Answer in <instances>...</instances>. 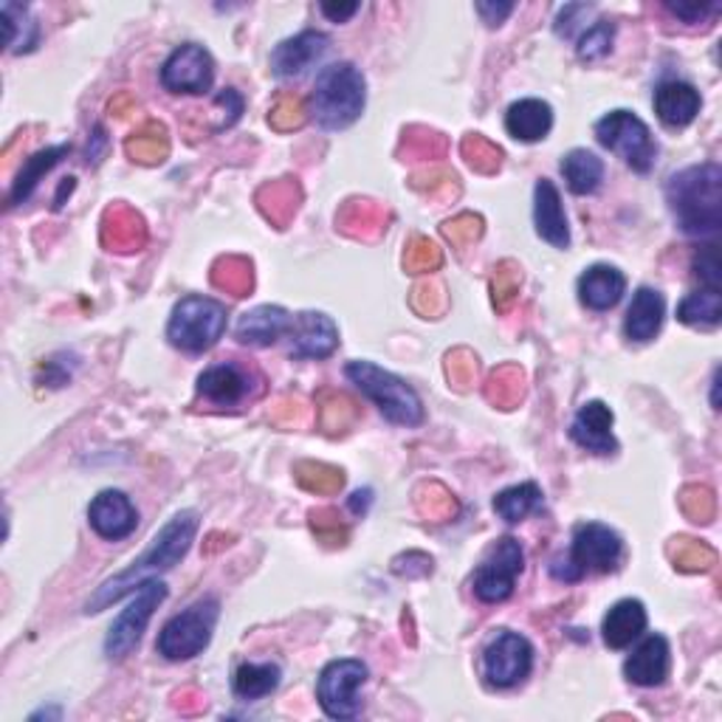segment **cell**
I'll return each instance as SVG.
<instances>
[{
    "mask_svg": "<svg viewBox=\"0 0 722 722\" xmlns=\"http://www.w3.org/2000/svg\"><path fill=\"white\" fill-rule=\"evenodd\" d=\"M562 176L576 196H593L604 181V161L590 150H571L562 158Z\"/></svg>",
    "mask_w": 722,
    "mask_h": 722,
    "instance_id": "f546056e",
    "label": "cell"
},
{
    "mask_svg": "<svg viewBox=\"0 0 722 722\" xmlns=\"http://www.w3.org/2000/svg\"><path fill=\"white\" fill-rule=\"evenodd\" d=\"M534 223L536 234L545 243L556 245V249H567L571 245V227H567V214L562 207V196L556 184L542 178L534 189Z\"/></svg>",
    "mask_w": 722,
    "mask_h": 722,
    "instance_id": "ac0fdd59",
    "label": "cell"
},
{
    "mask_svg": "<svg viewBox=\"0 0 722 722\" xmlns=\"http://www.w3.org/2000/svg\"><path fill=\"white\" fill-rule=\"evenodd\" d=\"M678 320L691 327H714L722 322V296L720 291L703 289L686 296L678 305Z\"/></svg>",
    "mask_w": 722,
    "mask_h": 722,
    "instance_id": "8d00e7d4",
    "label": "cell"
},
{
    "mask_svg": "<svg viewBox=\"0 0 722 722\" xmlns=\"http://www.w3.org/2000/svg\"><path fill=\"white\" fill-rule=\"evenodd\" d=\"M421 562H432V559H429L427 553L409 551V553H404V556H398V559L393 562V571H396L398 576H407V578H412V576H427V573H423L421 567H415V565H421Z\"/></svg>",
    "mask_w": 722,
    "mask_h": 722,
    "instance_id": "91938a15",
    "label": "cell"
},
{
    "mask_svg": "<svg viewBox=\"0 0 722 722\" xmlns=\"http://www.w3.org/2000/svg\"><path fill=\"white\" fill-rule=\"evenodd\" d=\"M613 40H616V25L609 23V20H598L587 29L582 38H578V57L585 60V63H596V60L607 57L609 49H613Z\"/></svg>",
    "mask_w": 722,
    "mask_h": 722,
    "instance_id": "f907efd6",
    "label": "cell"
},
{
    "mask_svg": "<svg viewBox=\"0 0 722 722\" xmlns=\"http://www.w3.org/2000/svg\"><path fill=\"white\" fill-rule=\"evenodd\" d=\"M367 503H370V491H356V494H353V500H350V509L358 514V511L367 509Z\"/></svg>",
    "mask_w": 722,
    "mask_h": 722,
    "instance_id": "be15d7a7",
    "label": "cell"
},
{
    "mask_svg": "<svg viewBox=\"0 0 722 722\" xmlns=\"http://www.w3.org/2000/svg\"><path fill=\"white\" fill-rule=\"evenodd\" d=\"M571 438L593 454H616L618 443L613 438V409L604 401H587L571 423Z\"/></svg>",
    "mask_w": 722,
    "mask_h": 722,
    "instance_id": "e0dca14e",
    "label": "cell"
},
{
    "mask_svg": "<svg viewBox=\"0 0 722 722\" xmlns=\"http://www.w3.org/2000/svg\"><path fill=\"white\" fill-rule=\"evenodd\" d=\"M367 680V666L362 660H333L322 669L320 683H316V698L322 711L333 720H353L362 711L358 689Z\"/></svg>",
    "mask_w": 722,
    "mask_h": 722,
    "instance_id": "30bf717a",
    "label": "cell"
},
{
    "mask_svg": "<svg viewBox=\"0 0 722 722\" xmlns=\"http://www.w3.org/2000/svg\"><path fill=\"white\" fill-rule=\"evenodd\" d=\"M460 153H463L471 170L483 172V176H494L503 167V150L485 136H480V133H469L460 142Z\"/></svg>",
    "mask_w": 722,
    "mask_h": 722,
    "instance_id": "ee69618b",
    "label": "cell"
},
{
    "mask_svg": "<svg viewBox=\"0 0 722 722\" xmlns=\"http://www.w3.org/2000/svg\"><path fill=\"white\" fill-rule=\"evenodd\" d=\"M227 331V305L212 296H184L167 325V339L187 353H203L218 345Z\"/></svg>",
    "mask_w": 722,
    "mask_h": 722,
    "instance_id": "8992f818",
    "label": "cell"
},
{
    "mask_svg": "<svg viewBox=\"0 0 722 722\" xmlns=\"http://www.w3.org/2000/svg\"><path fill=\"white\" fill-rule=\"evenodd\" d=\"M700 91L689 82H663L658 91H655V114L660 116V122L669 127H686L698 119L700 114Z\"/></svg>",
    "mask_w": 722,
    "mask_h": 722,
    "instance_id": "603a6c76",
    "label": "cell"
},
{
    "mask_svg": "<svg viewBox=\"0 0 722 722\" xmlns=\"http://www.w3.org/2000/svg\"><path fill=\"white\" fill-rule=\"evenodd\" d=\"M542 505V491L536 483H520L500 491L494 496V511L505 522H522L527 514H534Z\"/></svg>",
    "mask_w": 722,
    "mask_h": 722,
    "instance_id": "f35d334b",
    "label": "cell"
},
{
    "mask_svg": "<svg viewBox=\"0 0 722 722\" xmlns=\"http://www.w3.org/2000/svg\"><path fill=\"white\" fill-rule=\"evenodd\" d=\"M0 12H3V29H7L9 49L14 54L32 51L40 40V25L34 23L32 12L25 7H18V3H3Z\"/></svg>",
    "mask_w": 722,
    "mask_h": 722,
    "instance_id": "74e56055",
    "label": "cell"
},
{
    "mask_svg": "<svg viewBox=\"0 0 722 722\" xmlns=\"http://www.w3.org/2000/svg\"><path fill=\"white\" fill-rule=\"evenodd\" d=\"M522 289V269L514 263V260H503L496 263L494 274H491V300H494V308L500 314L514 305V300L520 296Z\"/></svg>",
    "mask_w": 722,
    "mask_h": 722,
    "instance_id": "f6af8a7d",
    "label": "cell"
},
{
    "mask_svg": "<svg viewBox=\"0 0 722 722\" xmlns=\"http://www.w3.org/2000/svg\"><path fill=\"white\" fill-rule=\"evenodd\" d=\"M525 567V553L514 536H503L489 547L485 559L474 573V593L480 601L500 604L514 593L516 576Z\"/></svg>",
    "mask_w": 722,
    "mask_h": 722,
    "instance_id": "8fae6325",
    "label": "cell"
},
{
    "mask_svg": "<svg viewBox=\"0 0 722 722\" xmlns=\"http://www.w3.org/2000/svg\"><path fill=\"white\" fill-rule=\"evenodd\" d=\"M320 9L325 18L333 20V23H347V20H350L362 7H358V3H322Z\"/></svg>",
    "mask_w": 722,
    "mask_h": 722,
    "instance_id": "6125c7cd",
    "label": "cell"
},
{
    "mask_svg": "<svg viewBox=\"0 0 722 722\" xmlns=\"http://www.w3.org/2000/svg\"><path fill=\"white\" fill-rule=\"evenodd\" d=\"M412 496L418 514L429 522H447L458 514V500L443 483H435V480L432 483H421Z\"/></svg>",
    "mask_w": 722,
    "mask_h": 722,
    "instance_id": "60d3db41",
    "label": "cell"
},
{
    "mask_svg": "<svg viewBox=\"0 0 722 722\" xmlns=\"http://www.w3.org/2000/svg\"><path fill=\"white\" fill-rule=\"evenodd\" d=\"M666 316V300L655 289H638L632 302H629L627 320H624V333L632 342H649L658 336L660 325Z\"/></svg>",
    "mask_w": 722,
    "mask_h": 722,
    "instance_id": "cb8c5ba5",
    "label": "cell"
},
{
    "mask_svg": "<svg viewBox=\"0 0 722 722\" xmlns=\"http://www.w3.org/2000/svg\"><path fill=\"white\" fill-rule=\"evenodd\" d=\"M212 283L214 289L227 291L232 296H249L254 289V269L252 263L240 254H229L220 258L212 265Z\"/></svg>",
    "mask_w": 722,
    "mask_h": 722,
    "instance_id": "d590c367",
    "label": "cell"
},
{
    "mask_svg": "<svg viewBox=\"0 0 722 722\" xmlns=\"http://www.w3.org/2000/svg\"><path fill=\"white\" fill-rule=\"evenodd\" d=\"M88 522L102 540L119 542L136 531L138 514L125 491L107 489L94 496V503L88 509Z\"/></svg>",
    "mask_w": 722,
    "mask_h": 722,
    "instance_id": "5bb4252c",
    "label": "cell"
},
{
    "mask_svg": "<svg viewBox=\"0 0 722 722\" xmlns=\"http://www.w3.org/2000/svg\"><path fill=\"white\" fill-rule=\"evenodd\" d=\"M440 232H443V238H447L454 249H465V245L478 243V240L483 238V218H480V214L463 212L458 214V218L447 220V223L440 227Z\"/></svg>",
    "mask_w": 722,
    "mask_h": 722,
    "instance_id": "f5cc1de1",
    "label": "cell"
},
{
    "mask_svg": "<svg viewBox=\"0 0 722 722\" xmlns=\"http://www.w3.org/2000/svg\"><path fill=\"white\" fill-rule=\"evenodd\" d=\"M669 559L680 573H705L716 565V553L705 542L678 536L669 542Z\"/></svg>",
    "mask_w": 722,
    "mask_h": 722,
    "instance_id": "b9f144b4",
    "label": "cell"
},
{
    "mask_svg": "<svg viewBox=\"0 0 722 722\" xmlns=\"http://www.w3.org/2000/svg\"><path fill=\"white\" fill-rule=\"evenodd\" d=\"M474 9H478V14L483 18V23L494 29V25H503L505 18L514 12V3H489V0H480V3H474Z\"/></svg>",
    "mask_w": 722,
    "mask_h": 722,
    "instance_id": "680465c9",
    "label": "cell"
},
{
    "mask_svg": "<svg viewBox=\"0 0 722 722\" xmlns=\"http://www.w3.org/2000/svg\"><path fill=\"white\" fill-rule=\"evenodd\" d=\"M418 192H427V196H440V192H458V176L447 167H429V170H418L409 178Z\"/></svg>",
    "mask_w": 722,
    "mask_h": 722,
    "instance_id": "11a10c76",
    "label": "cell"
},
{
    "mask_svg": "<svg viewBox=\"0 0 722 722\" xmlns=\"http://www.w3.org/2000/svg\"><path fill=\"white\" fill-rule=\"evenodd\" d=\"M291 327H294V316L289 311L280 308V305H260V308L240 316L234 336L243 345L269 347L283 339L285 333H291Z\"/></svg>",
    "mask_w": 722,
    "mask_h": 722,
    "instance_id": "ffe728a7",
    "label": "cell"
},
{
    "mask_svg": "<svg viewBox=\"0 0 722 722\" xmlns=\"http://www.w3.org/2000/svg\"><path fill=\"white\" fill-rule=\"evenodd\" d=\"M485 398L500 409H514L516 404L525 398V373L520 365H503L496 367L489 378H485Z\"/></svg>",
    "mask_w": 722,
    "mask_h": 722,
    "instance_id": "836d02e7",
    "label": "cell"
},
{
    "mask_svg": "<svg viewBox=\"0 0 722 722\" xmlns=\"http://www.w3.org/2000/svg\"><path fill=\"white\" fill-rule=\"evenodd\" d=\"M316 415H320V429L325 435H345L356 423L358 409L345 393L320 390L316 396Z\"/></svg>",
    "mask_w": 722,
    "mask_h": 722,
    "instance_id": "d6a6232c",
    "label": "cell"
},
{
    "mask_svg": "<svg viewBox=\"0 0 722 722\" xmlns=\"http://www.w3.org/2000/svg\"><path fill=\"white\" fill-rule=\"evenodd\" d=\"M694 274L700 276V283L705 285V289H714L720 291V254H716V245H705L703 252L694 258Z\"/></svg>",
    "mask_w": 722,
    "mask_h": 722,
    "instance_id": "9f6ffc18",
    "label": "cell"
},
{
    "mask_svg": "<svg viewBox=\"0 0 722 722\" xmlns=\"http://www.w3.org/2000/svg\"><path fill=\"white\" fill-rule=\"evenodd\" d=\"M387 209L376 201H365V198H353L336 214V227L353 240H378L387 229Z\"/></svg>",
    "mask_w": 722,
    "mask_h": 722,
    "instance_id": "484cf974",
    "label": "cell"
},
{
    "mask_svg": "<svg viewBox=\"0 0 722 722\" xmlns=\"http://www.w3.org/2000/svg\"><path fill=\"white\" fill-rule=\"evenodd\" d=\"M553 111L542 100H520L505 114V130L520 142H540L551 133Z\"/></svg>",
    "mask_w": 722,
    "mask_h": 722,
    "instance_id": "f1b7e54d",
    "label": "cell"
},
{
    "mask_svg": "<svg viewBox=\"0 0 722 722\" xmlns=\"http://www.w3.org/2000/svg\"><path fill=\"white\" fill-rule=\"evenodd\" d=\"M534 669V647L525 635L500 632L483 652V672L494 689H511L522 683Z\"/></svg>",
    "mask_w": 722,
    "mask_h": 722,
    "instance_id": "7c38bea8",
    "label": "cell"
},
{
    "mask_svg": "<svg viewBox=\"0 0 722 722\" xmlns=\"http://www.w3.org/2000/svg\"><path fill=\"white\" fill-rule=\"evenodd\" d=\"M666 201L686 234H716L722 227V170L720 164H698L669 178Z\"/></svg>",
    "mask_w": 722,
    "mask_h": 722,
    "instance_id": "6da1fadb",
    "label": "cell"
},
{
    "mask_svg": "<svg viewBox=\"0 0 722 722\" xmlns=\"http://www.w3.org/2000/svg\"><path fill=\"white\" fill-rule=\"evenodd\" d=\"M678 505L691 522L698 525H709L716 516V500L714 491L705 489V485H686L678 496Z\"/></svg>",
    "mask_w": 722,
    "mask_h": 722,
    "instance_id": "c3c4849f",
    "label": "cell"
},
{
    "mask_svg": "<svg viewBox=\"0 0 722 722\" xmlns=\"http://www.w3.org/2000/svg\"><path fill=\"white\" fill-rule=\"evenodd\" d=\"M102 243L111 252L130 254L145 249L147 243V227L145 218L127 203H114L102 214Z\"/></svg>",
    "mask_w": 722,
    "mask_h": 722,
    "instance_id": "d6986e66",
    "label": "cell"
},
{
    "mask_svg": "<svg viewBox=\"0 0 722 722\" xmlns=\"http://www.w3.org/2000/svg\"><path fill=\"white\" fill-rule=\"evenodd\" d=\"M69 153H71L69 145H57V147H49V150L34 153V156L20 167L18 178H14L12 184V196H9V201L23 203L25 198L32 196L34 187L43 181L45 172H49L51 167H57V164L63 161V156H69Z\"/></svg>",
    "mask_w": 722,
    "mask_h": 722,
    "instance_id": "1f68e13d",
    "label": "cell"
},
{
    "mask_svg": "<svg viewBox=\"0 0 722 722\" xmlns=\"http://www.w3.org/2000/svg\"><path fill=\"white\" fill-rule=\"evenodd\" d=\"M327 43H331V40L322 32H302L296 34V38L283 40V43L271 51V74L280 76V80H291V76L305 74L311 65L325 57Z\"/></svg>",
    "mask_w": 722,
    "mask_h": 722,
    "instance_id": "2e32d148",
    "label": "cell"
},
{
    "mask_svg": "<svg viewBox=\"0 0 722 722\" xmlns=\"http://www.w3.org/2000/svg\"><path fill=\"white\" fill-rule=\"evenodd\" d=\"M647 629V609L635 598H624L604 616L601 632L609 649H627Z\"/></svg>",
    "mask_w": 722,
    "mask_h": 722,
    "instance_id": "4316f807",
    "label": "cell"
},
{
    "mask_svg": "<svg viewBox=\"0 0 722 722\" xmlns=\"http://www.w3.org/2000/svg\"><path fill=\"white\" fill-rule=\"evenodd\" d=\"M220 607L214 598H203V601L192 604L176 618L164 624L161 635H158V655L167 660H189L201 655L209 647L218 624Z\"/></svg>",
    "mask_w": 722,
    "mask_h": 722,
    "instance_id": "ba28073f",
    "label": "cell"
},
{
    "mask_svg": "<svg viewBox=\"0 0 722 722\" xmlns=\"http://www.w3.org/2000/svg\"><path fill=\"white\" fill-rule=\"evenodd\" d=\"M214 82V60L203 45L187 43L161 65V85L170 94H207Z\"/></svg>",
    "mask_w": 722,
    "mask_h": 722,
    "instance_id": "4fadbf2b",
    "label": "cell"
},
{
    "mask_svg": "<svg viewBox=\"0 0 722 722\" xmlns=\"http://www.w3.org/2000/svg\"><path fill=\"white\" fill-rule=\"evenodd\" d=\"M198 393L214 407H234L249 396V376L238 365L209 367L198 376Z\"/></svg>",
    "mask_w": 722,
    "mask_h": 722,
    "instance_id": "d4e9b609",
    "label": "cell"
},
{
    "mask_svg": "<svg viewBox=\"0 0 722 722\" xmlns=\"http://www.w3.org/2000/svg\"><path fill=\"white\" fill-rule=\"evenodd\" d=\"M176 705L181 714H198V711L207 709V700H203V694L198 689H184L176 698Z\"/></svg>",
    "mask_w": 722,
    "mask_h": 722,
    "instance_id": "94428289",
    "label": "cell"
},
{
    "mask_svg": "<svg viewBox=\"0 0 722 722\" xmlns=\"http://www.w3.org/2000/svg\"><path fill=\"white\" fill-rule=\"evenodd\" d=\"M669 641L663 635H649L641 647L635 649L632 655L624 663V674H627L629 683L643 686V689H652V686H660L666 678H669Z\"/></svg>",
    "mask_w": 722,
    "mask_h": 722,
    "instance_id": "44dd1931",
    "label": "cell"
},
{
    "mask_svg": "<svg viewBox=\"0 0 722 722\" xmlns=\"http://www.w3.org/2000/svg\"><path fill=\"white\" fill-rule=\"evenodd\" d=\"M624 291H627V276L616 265H590L585 274L578 276V300L590 311L616 308Z\"/></svg>",
    "mask_w": 722,
    "mask_h": 722,
    "instance_id": "7402d4cb",
    "label": "cell"
},
{
    "mask_svg": "<svg viewBox=\"0 0 722 722\" xmlns=\"http://www.w3.org/2000/svg\"><path fill=\"white\" fill-rule=\"evenodd\" d=\"M367 102L365 74L353 63H333L316 76L311 116L325 130H345L362 116Z\"/></svg>",
    "mask_w": 722,
    "mask_h": 722,
    "instance_id": "3957f363",
    "label": "cell"
},
{
    "mask_svg": "<svg viewBox=\"0 0 722 722\" xmlns=\"http://www.w3.org/2000/svg\"><path fill=\"white\" fill-rule=\"evenodd\" d=\"M598 145L624 158L635 172H649L658 161V145L647 122L638 119L632 111H613L596 122Z\"/></svg>",
    "mask_w": 722,
    "mask_h": 722,
    "instance_id": "52a82bcc",
    "label": "cell"
},
{
    "mask_svg": "<svg viewBox=\"0 0 722 722\" xmlns=\"http://www.w3.org/2000/svg\"><path fill=\"white\" fill-rule=\"evenodd\" d=\"M339 347V327L331 316L320 311H305L291 327V356L294 358H327Z\"/></svg>",
    "mask_w": 722,
    "mask_h": 722,
    "instance_id": "9a60e30c",
    "label": "cell"
},
{
    "mask_svg": "<svg viewBox=\"0 0 722 722\" xmlns=\"http://www.w3.org/2000/svg\"><path fill=\"white\" fill-rule=\"evenodd\" d=\"M308 522H311V531H314V536L322 542V545L327 547L347 545L350 531H347V525L342 522L339 511L336 509H314L308 514Z\"/></svg>",
    "mask_w": 722,
    "mask_h": 722,
    "instance_id": "681fc988",
    "label": "cell"
},
{
    "mask_svg": "<svg viewBox=\"0 0 722 722\" xmlns=\"http://www.w3.org/2000/svg\"><path fill=\"white\" fill-rule=\"evenodd\" d=\"M125 153L136 164H145V167H156V164L167 161V156H170L167 127H164L161 122H147V125H142L133 136H127Z\"/></svg>",
    "mask_w": 722,
    "mask_h": 722,
    "instance_id": "4dcf8cb0",
    "label": "cell"
},
{
    "mask_svg": "<svg viewBox=\"0 0 722 722\" xmlns=\"http://www.w3.org/2000/svg\"><path fill=\"white\" fill-rule=\"evenodd\" d=\"M345 376L381 409L390 423H398V427H421L423 423L421 396L398 376L381 370L373 362H350L345 367Z\"/></svg>",
    "mask_w": 722,
    "mask_h": 722,
    "instance_id": "277c9868",
    "label": "cell"
},
{
    "mask_svg": "<svg viewBox=\"0 0 722 722\" xmlns=\"http://www.w3.org/2000/svg\"><path fill=\"white\" fill-rule=\"evenodd\" d=\"M443 265V252L423 234H412L407 243V252H404V269L409 274H429V271H438Z\"/></svg>",
    "mask_w": 722,
    "mask_h": 722,
    "instance_id": "bcb514c9",
    "label": "cell"
},
{
    "mask_svg": "<svg viewBox=\"0 0 722 722\" xmlns=\"http://www.w3.org/2000/svg\"><path fill=\"white\" fill-rule=\"evenodd\" d=\"M302 203V187L296 178H280L258 189V207L276 229H285L294 220Z\"/></svg>",
    "mask_w": 722,
    "mask_h": 722,
    "instance_id": "83f0119b",
    "label": "cell"
},
{
    "mask_svg": "<svg viewBox=\"0 0 722 722\" xmlns=\"http://www.w3.org/2000/svg\"><path fill=\"white\" fill-rule=\"evenodd\" d=\"M624 542L613 527L601 522H585L576 527L567 559L553 562V576L559 582H578L587 573H613L621 565Z\"/></svg>",
    "mask_w": 722,
    "mask_h": 722,
    "instance_id": "5b68a950",
    "label": "cell"
},
{
    "mask_svg": "<svg viewBox=\"0 0 722 722\" xmlns=\"http://www.w3.org/2000/svg\"><path fill=\"white\" fill-rule=\"evenodd\" d=\"M409 305H412L423 320H438V316H443L449 311L447 289H443V283H438V280H423V283L415 285L412 294H409Z\"/></svg>",
    "mask_w": 722,
    "mask_h": 722,
    "instance_id": "7dc6e473",
    "label": "cell"
},
{
    "mask_svg": "<svg viewBox=\"0 0 722 722\" xmlns=\"http://www.w3.org/2000/svg\"><path fill=\"white\" fill-rule=\"evenodd\" d=\"M666 9L674 14V18H680L683 23L694 25V23H703L705 18H714L716 12H720V3H666Z\"/></svg>",
    "mask_w": 722,
    "mask_h": 722,
    "instance_id": "6f0895ef",
    "label": "cell"
},
{
    "mask_svg": "<svg viewBox=\"0 0 722 722\" xmlns=\"http://www.w3.org/2000/svg\"><path fill=\"white\" fill-rule=\"evenodd\" d=\"M449 150V142L443 133L438 130H429V127H407L401 136V147H398V153L401 156H409V158H443Z\"/></svg>",
    "mask_w": 722,
    "mask_h": 722,
    "instance_id": "7bdbcfd3",
    "label": "cell"
},
{
    "mask_svg": "<svg viewBox=\"0 0 722 722\" xmlns=\"http://www.w3.org/2000/svg\"><path fill=\"white\" fill-rule=\"evenodd\" d=\"M478 373L480 362L469 347H458V350H452L447 356V376L458 390H469L471 384L478 381Z\"/></svg>",
    "mask_w": 722,
    "mask_h": 722,
    "instance_id": "db71d44e",
    "label": "cell"
},
{
    "mask_svg": "<svg viewBox=\"0 0 722 722\" xmlns=\"http://www.w3.org/2000/svg\"><path fill=\"white\" fill-rule=\"evenodd\" d=\"M305 119H308V116H305V105H302L300 96L294 94H283L269 111V125L274 127L276 133L300 130V127L305 125Z\"/></svg>",
    "mask_w": 722,
    "mask_h": 722,
    "instance_id": "816d5d0a",
    "label": "cell"
},
{
    "mask_svg": "<svg viewBox=\"0 0 722 722\" xmlns=\"http://www.w3.org/2000/svg\"><path fill=\"white\" fill-rule=\"evenodd\" d=\"M280 666L276 663H243L234 672V694L243 700L269 698L271 691L280 686Z\"/></svg>",
    "mask_w": 722,
    "mask_h": 722,
    "instance_id": "e575fe53",
    "label": "cell"
},
{
    "mask_svg": "<svg viewBox=\"0 0 722 722\" xmlns=\"http://www.w3.org/2000/svg\"><path fill=\"white\" fill-rule=\"evenodd\" d=\"M196 534H198L196 511H181V514L172 516V520L161 527V534H156L150 551H147L142 559L133 562L127 571L116 573L114 578H107L105 585L96 590V596L85 604V613H102V607L119 601L127 590H133V582L145 578L147 573H161L176 567L178 562L189 553V547H192V542H196Z\"/></svg>",
    "mask_w": 722,
    "mask_h": 722,
    "instance_id": "7a4b0ae2",
    "label": "cell"
},
{
    "mask_svg": "<svg viewBox=\"0 0 722 722\" xmlns=\"http://www.w3.org/2000/svg\"><path fill=\"white\" fill-rule=\"evenodd\" d=\"M294 480L311 494H339L345 485V471L336 465L316 463V460H296Z\"/></svg>",
    "mask_w": 722,
    "mask_h": 722,
    "instance_id": "ab89813d",
    "label": "cell"
},
{
    "mask_svg": "<svg viewBox=\"0 0 722 722\" xmlns=\"http://www.w3.org/2000/svg\"><path fill=\"white\" fill-rule=\"evenodd\" d=\"M167 598V585L158 578H145L138 585L136 596L127 604V609H122V616L111 624L105 638V655L111 660H125L133 649L138 647L142 635H145L147 624H150L153 613L158 609V604Z\"/></svg>",
    "mask_w": 722,
    "mask_h": 722,
    "instance_id": "9c48e42d",
    "label": "cell"
}]
</instances>
